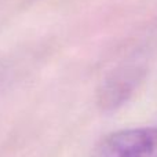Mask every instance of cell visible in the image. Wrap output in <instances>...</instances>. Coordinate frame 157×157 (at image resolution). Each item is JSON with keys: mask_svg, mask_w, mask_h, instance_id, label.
Wrapping results in <instances>:
<instances>
[{"mask_svg": "<svg viewBox=\"0 0 157 157\" xmlns=\"http://www.w3.org/2000/svg\"><path fill=\"white\" fill-rule=\"evenodd\" d=\"M97 157H157V127L128 128L103 139Z\"/></svg>", "mask_w": 157, "mask_h": 157, "instance_id": "cell-1", "label": "cell"}, {"mask_svg": "<svg viewBox=\"0 0 157 157\" xmlns=\"http://www.w3.org/2000/svg\"><path fill=\"white\" fill-rule=\"evenodd\" d=\"M142 77L144 72L139 66L131 65L117 69L103 81L99 88L98 102L101 108L112 110L123 105L131 97Z\"/></svg>", "mask_w": 157, "mask_h": 157, "instance_id": "cell-2", "label": "cell"}]
</instances>
